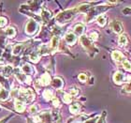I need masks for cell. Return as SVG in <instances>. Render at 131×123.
<instances>
[{"label":"cell","instance_id":"obj_14","mask_svg":"<svg viewBox=\"0 0 131 123\" xmlns=\"http://www.w3.org/2000/svg\"><path fill=\"white\" fill-rule=\"evenodd\" d=\"M51 83V76L48 73H44L39 79V84L41 86H48Z\"/></svg>","mask_w":131,"mask_h":123},{"label":"cell","instance_id":"obj_4","mask_svg":"<svg viewBox=\"0 0 131 123\" xmlns=\"http://www.w3.org/2000/svg\"><path fill=\"white\" fill-rule=\"evenodd\" d=\"M19 95L21 98H17L21 100L23 102H30L34 99V92L31 89H27V88H21L19 89Z\"/></svg>","mask_w":131,"mask_h":123},{"label":"cell","instance_id":"obj_39","mask_svg":"<svg viewBox=\"0 0 131 123\" xmlns=\"http://www.w3.org/2000/svg\"><path fill=\"white\" fill-rule=\"evenodd\" d=\"M105 115H106V113L104 112L103 114H102V116L97 119L96 123H105Z\"/></svg>","mask_w":131,"mask_h":123},{"label":"cell","instance_id":"obj_2","mask_svg":"<svg viewBox=\"0 0 131 123\" xmlns=\"http://www.w3.org/2000/svg\"><path fill=\"white\" fill-rule=\"evenodd\" d=\"M110 8V6H97V7H94L88 11L87 14H86V22H89L91 20H93L95 17L99 16L101 15L102 12H104L105 11H107L108 8Z\"/></svg>","mask_w":131,"mask_h":123},{"label":"cell","instance_id":"obj_1","mask_svg":"<svg viewBox=\"0 0 131 123\" xmlns=\"http://www.w3.org/2000/svg\"><path fill=\"white\" fill-rule=\"evenodd\" d=\"M78 8H69V10H67V11H64L62 12H60L59 14H57V16L55 17V20L58 24L60 25H63L66 23L69 22L70 20H72L75 15L78 13Z\"/></svg>","mask_w":131,"mask_h":123},{"label":"cell","instance_id":"obj_23","mask_svg":"<svg viewBox=\"0 0 131 123\" xmlns=\"http://www.w3.org/2000/svg\"><path fill=\"white\" fill-rule=\"evenodd\" d=\"M81 110V105L79 103H73L69 106V111L72 114H78Z\"/></svg>","mask_w":131,"mask_h":123},{"label":"cell","instance_id":"obj_22","mask_svg":"<svg viewBox=\"0 0 131 123\" xmlns=\"http://www.w3.org/2000/svg\"><path fill=\"white\" fill-rule=\"evenodd\" d=\"M49 52H50L49 47H47L46 45H41V46L39 47V49H38V51L37 53H38V55L40 56V55H47V54H48Z\"/></svg>","mask_w":131,"mask_h":123},{"label":"cell","instance_id":"obj_28","mask_svg":"<svg viewBox=\"0 0 131 123\" xmlns=\"http://www.w3.org/2000/svg\"><path fill=\"white\" fill-rule=\"evenodd\" d=\"M5 33L8 38H13L14 36H15V34H16V31H15V29H14L13 27L9 26V27H8L7 29H6Z\"/></svg>","mask_w":131,"mask_h":123},{"label":"cell","instance_id":"obj_37","mask_svg":"<svg viewBox=\"0 0 131 123\" xmlns=\"http://www.w3.org/2000/svg\"><path fill=\"white\" fill-rule=\"evenodd\" d=\"M98 38V34L96 32H92L90 34V40H92V41H96Z\"/></svg>","mask_w":131,"mask_h":123},{"label":"cell","instance_id":"obj_8","mask_svg":"<svg viewBox=\"0 0 131 123\" xmlns=\"http://www.w3.org/2000/svg\"><path fill=\"white\" fill-rule=\"evenodd\" d=\"M110 27H111V29H112L113 32L117 33V34H120V33H122L124 30L123 25H122L120 21H118V20H113V21H112L111 24H110Z\"/></svg>","mask_w":131,"mask_h":123},{"label":"cell","instance_id":"obj_12","mask_svg":"<svg viewBox=\"0 0 131 123\" xmlns=\"http://www.w3.org/2000/svg\"><path fill=\"white\" fill-rule=\"evenodd\" d=\"M63 80L61 79V78H59V77H56V78H54V79L52 81V88H55V89H61V88H63Z\"/></svg>","mask_w":131,"mask_h":123},{"label":"cell","instance_id":"obj_9","mask_svg":"<svg viewBox=\"0 0 131 123\" xmlns=\"http://www.w3.org/2000/svg\"><path fill=\"white\" fill-rule=\"evenodd\" d=\"M113 81H114L115 84L121 85V84L125 83V81H126V76H125V74H124L122 71H116L114 73V75H113Z\"/></svg>","mask_w":131,"mask_h":123},{"label":"cell","instance_id":"obj_13","mask_svg":"<svg viewBox=\"0 0 131 123\" xmlns=\"http://www.w3.org/2000/svg\"><path fill=\"white\" fill-rule=\"evenodd\" d=\"M15 105H14V106H15V110H16L17 112H24V111H25V102H23L22 101H21V100H19V99H16V100H15Z\"/></svg>","mask_w":131,"mask_h":123},{"label":"cell","instance_id":"obj_40","mask_svg":"<svg viewBox=\"0 0 131 123\" xmlns=\"http://www.w3.org/2000/svg\"><path fill=\"white\" fill-rule=\"evenodd\" d=\"M97 119H98V118H91V119H86L83 123H96Z\"/></svg>","mask_w":131,"mask_h":123},{"label":"cell","instance_id":"obj_27","mask_svg":"<svg viewBox=\"0 0 131 123\" xmlns=\"http://www.w3.org/2000/svg\"><path fill=\"white\" fill-rule=\"evenodd\" d=\"M12 71H13V69H12V67L9 66V65H7L3 68V74H4L5 76H8V75H10Z\"/></svg>","mask_w":131,"mask_h":123},{"label":"cell","instance_id":"obj_24","mask_svg":"<svg viewBox=\"0 0 131 123\" xmlns=\"http://www.w3.org/2000/svg\"><path fill=\"white\" fill-rule=\"evenodd\" d=\"M127 41H128L127 36L125 35V34H122V35L119 37V39H118V43H119V45H121V46H125V45L127 43Z\"/></svg>","mask_w":131,"mask_h":123},{"label":"cell","instance_id":"obj_31","mask_svg":"<svg viewBox=\"0 0 131 123\" xmlns=\"http://www.w3.org/2000/svg\"><path fill=\"white\" fill-rule=\"evenodd\" d=\"M122 62H123V67L125 70H126V71H131V62H129L128 60H125V59H124Z\"/></svg>","mask_w":131,"mask_h":123},{"label":"cell","instance_id":"obj_34","mask_svg":"<svg viewBox=\"0 0 131 123\" xmlns=\"http://www.w3.org/2000/svg\"><path fill=\"white\" fill-rule=\"evenodd\" d=\"M124 89H125L126 92H131V80H128V82L125 85Z\"/></svg>","mask_w":131,"mask_h":123},{"label":"cell","instance_id":"obj_29","mask_svg":"<svg viewBox=\"0 0 131 123\" xmlns=\"http://www.w3.org/2000/svg\"><path fill=\"white\" fill-rule=\"evenodd\" d=\"M43 97L46 100H52L53 97H52V91L51 90V89H45L44 90V92H43Z\"/></svg>","mask_w":131,"mask_h":123},{"label":"cell","instance_id":"obj_26","mask_svg":"<svg viewBox=\"0 0 131 123\" xmlns=\"http://www.w3.org/2000/svg\"><path fill=\"white\" fill-rule=\"evenodd\" d=\"M96 22H97V24L100 26H104V25H106L107 23V18L105 15H103V14H101V15H99L98 17H96Z\"/></svg>","mask_w":131,"mask_h":123},{"label":"cell","instance_id":"obj_45","mask_svg":"<svg viewBox=\"0 0 131 123\" xmlns=\"http://www.w3.org/2000/svg\"><path fill=\"white\" fill-rule=\"evenodd\" d=\"M0 55H1V50H0Z\"/></svg>","mask_w":131,"mask_h":123},{"label":"cell","instance_id":"obj_18","mask_svg":"<svg viewBox=\"0 0 131 123\" xmlns=\"http://www.w3.org/2000/svg\"><path fill=\"white\" fill-rule=\"evenodd\" d=\"M22 71H23V72H24L25 75H27V76H29V75H31V74L33 73L32 66L29 65V64H25V65L23 66Z\"/></svg>","mask_w":131,"mask_h":123},{"label":"cell","instance_id":"obj_25","mask_svg":"<svg viewBox=\"0 0 131 123\" xmlns=\"http://www.w3.org/2000/svg\"><path fill=\"white\" fill-rule=\"evenodd\" d=\"M86 118H87V117L84 115L78 116V117H76V118H70V119L68 120V123H76V122H78V121H85L86 120Z\"/></svg>","mask_w":131,"mask_h":123},{"label":"cell","instance_id":"obj_5","mask_svg":"<svg viewBox=\"0 0 131 123\" xmlns=\"http://www.w3.org/2000/svg\"><path fill=\"white\" fill-rule=\"evenodd\" d=\"M52 113L47 111L39 114L38 116L34 118V122L35 123H52Z\"/></svg>","mask_w":131,"mask_h":123},{"label":"cell","instance_id":"obj_17","mask_svg":"<svg viewBox=\"0 0 131 123\" xmlns=\"http://www.w3.org/2000/svg\"><path fill=\"white\" fill-rule=\"evenodd\" d=\"M112 58L115 61H123L124 60V55L122 53L119 51H113L112 54Z\"/></svg>","mask_w":131,"mask_h":123},{"label":"cell","instance_id":"obj_15","mask_svg":"<svg viewBox=\"0 0 131 123\" xmlns=\"http://www.w3.org/2000/svg\"><path fill=\"white\" fill-rule=\"evenodd\" d=\"M8 98H9V91L2 88L0 89V101H5L8 100Z\"/></svg>","mask_w":131,"mask_h":123},{"label":"cell","instance_id":"obj_3","mask_svg":"<svg viewBox=\"0 0 131 123\" xmlns=\"http://www.w3.org/2000/svg\"><path fill=\"white\" fill-rule=\"evenodd\" d=\"M80 41H81V44L83 46V48L91 55V56H94V55L97 53V49L94 46L92 41L89 38H87L86 36H82L80 39Z\"/></svg>","mask_w":131,"mask_h":123},{"label":"cell","instance_id":"obj_21","mask_svg":"<svg viewBox=\"0 0 131 123\" xmlns=\"http://www.w3.org/2000/svg\"><path fill=\"white\" fill-rule=\"evenodd\" d=\"M41 17H42V20H43L44 22H48L50 19H51V17H52V14L50 11H48L47 10H43V11H41Z\"/></svg>","mask_w":131,"mask_h":123},{"label":"cell","instance_id":"obj_42","mask_svg":"<svg viewBox=\"0 0 131 123\" xmlns=\"http://www.w3.org/2000/svg\"><path fill=\"white\" fill-rule=\"evenodd\" d=\"M37 111H38V107L36 106V105H32V106L30 107V113L31 114H36Z\"/></svg>","mask_w":131,"mask_h":123},{"label":"cell","instance_id":"obj_38","mask_svg":"<svg viewBox=\"0 0 131 123\" xmlns=\"http://www.w3.org/2000/svg\"><path fill=\"white\" fill-rule=\"evenodd\" d=\"M78 93H79V91H78V89L77 88H72V89H70V91H69V95L71 96V97H73V96H77L78 95Z\"/></svg>","mask_w":131,"mask_h":123},{"label":"cell","instance_id":"obj_19","mask_svg":"<svg viewBox=\"0 0 131 123\" xmlns=\"http://www.w3.org/2000/svg\"><path fill=\"white\" fill-rule=\"evenodd\" d=\"M23 50H24V45L23 44H16L13 47V49H12V54L14 55H18L23 52Z\"/></svg>","mask_w":131,"mask_h":123},{"label":"cell","instance_id":"obj_11","mask_svg":"<svg viewBox=\"0 0 131 123\" xmlns=\"http://www.w3.org/2000/svg\"><path fill=\"white\" fill-rule=\"evenodd\" d=\"M58 46H59V39H58V37L54 36V37L52 39V41H51L50 51H51V52H55V51L58 49Z\"/></svg>","mask_w":131,"mask_h":123},{"label":"cell","instance_id":"obj_32","mask_svg":"<svg viewBox=\"0 0 131 123\" xmlns=\"http://www.w3.org/2000/svg\"><path fill=\"white\" fill-rule=\"evenodd\" d=\"M63 101H64V102H66V103H70L71 101H72V97H71L68 93V94H64Z\"/></svg>","mask_w":131,"mask_h":123},{"label":"cell","instance_id":"obj_20","mask_svg":"<svg viewBox=\"0 0 131 123\" xmlns=\"http://www.w3.org/2000/svg\"><path fill=\"white\" fill-rule=\"evenodd\" d=\"M77 8H78L79 12H85V13H87L88 11L91 10V6L89 4H82V5L79 6Z\"/></svg>","mask_w":131,"mask_h":123},{"label":"cell","instance_id":"obj_16","mask_svg":"<svg viewBox=\"0 0 131 123\" xmlns=\"http://www.w3.org/2000/svg\"><path fill=\"white\" fill-rule=\"evenodd\" d=\"M74 32H75V35H79L82 36L84 32V25L82 24H78V25H75L74 27Z\"/></svg>","mask_w":131,"mask_h":123},{"label":"cell","instance_id":"obj_35","mask_svg":"<svg viewBox=\"0 0 131 123\" xmlns=\"http://www.w3.org/2000/svg\"><path fill=\"white\" fill-rule=\"evenodd\" d=\"M78 78H79V80L82 83H85L86 80H87V76H86V74H84V73H80Z\"/></svg>","mask_w":131,"mask_h":123},{"label":"cell","instance_id":"obj_6","mask_svg":"<svg viewBox=\"0 0 131 123\" xmlns=\"http://www.w3.org/2000/svg\"><path fill=\"white\" fill-rule=\"evenodd\" d=\"M38 24L37 23L36 20H29L28 23L26 24V26H25V32L27 33L28 35H34L37 31L38 30Z\"/></svg>","mask_w":131,"mask_h":123},{"label":"cell","instance_id":"obj_30","mask_svg":"<svg viewBox=\"0 0 131 123\" xmlns=\"http://www.w3.org/2000/svg\"><path fill=\"white\" fill-rule=\"evenodd\" d=\"M0 85L2 86L3 88H5V89H8L9 88V85H8V81L6 80L5 77L3 76H0Z\"/></svg>","mask_w":131,"mask_h":123},{"label":"cell","instance_id":"obj_33","mask_svg":"<svg viewBox=\"0 0 131 123\" xmlns=\"http://www.w3.org/2000/svg\"><path fill=\"white\" fill-rule=\"evenodd\" d=\"M30 58L33 62H38L39 59V55H38V53H33L30 55Z\"/></svg>","mask_w":131,"mask_h":123},{"label":"cell","instance_id":"obj_44","mask_svg":"<svg viewBox=\"0 0 131 123\" xmlns=\"http://www.w3.org/2000/svg\"><path fill=\"white\" fill-rule=\"evenodd\" d=\"M8 119V118H3L2 120H0V123H5V121Z\"/></svg>","mask_w":131,"mask_h":123},{"label":"cell","instance_id":"obj_36","mask_svg":"<svg viewBox=\"0 0 131 123\" xmlns=\"http://www.w3.org/2000/svg\"><path fill=\"white\" fill-rule=\"evenodd\" d=\"M8 23V20L5 17H0V27H4Z\"/></svg>","mask_w":131,"mask_h":123},{"label":"cell","instance_id":"obj_10","mask_svg":"<svg viewBox=\"0 0 131 123\" xmlns=\"http://www.w3.org/2000/svg\"><path fill=\"white\" fill-rule=\"evenodd\" d=\"M65 40H66V41H67V43L69 44V45H72V44H74L76 42L77 37L73 32H68V34L66 35Z\"/></svg>","mask_w":131,"mask_h":123},{"label":"cell","instance_id":"obj_43","mask_svg":"<svg viewBox=\"0 0 131 123\" xmlns=\"http://www.w3.org/2000/svg\"><path fill=\"white\" fill-rule=\"evenodd\" d=\"M124 13L125 14H127V13H131V8H126V10H124V11H123Z\"/></svg>","mask_w":131,"mask_h":123},{"label":"cell","instance_id":"obj_41","mask_svg":"<svg viewBox=\"0 0 131 123\" xmlns=\"http://www.w3.org/2000/svg\"><path fill=\"white\" fill-rule=\"evenodd\" d=\"M52 103H53V105H54L55 107L59 106V104H60V102H59V100H58L57 98H52Z\"/></svg>","mask_w":131,"mask_h":123},{"label":"cell","instance_id":"obj_7","mask_svg":"<svg viewBox=\"0 0 131 123\" xmlns=\"http://www.w3.org/2000/svg\"><path fill=\"white\" fill-rule=\"evenodd\" d=\"M13 72H14L15 77H16L17 80H18L19 82L30 84L31 78L29 76H27V75H25V74L22 71V70H20V69H15V70H13Z\"/></svg>","mask_w":131,"mask_h":123}]
</instances>
